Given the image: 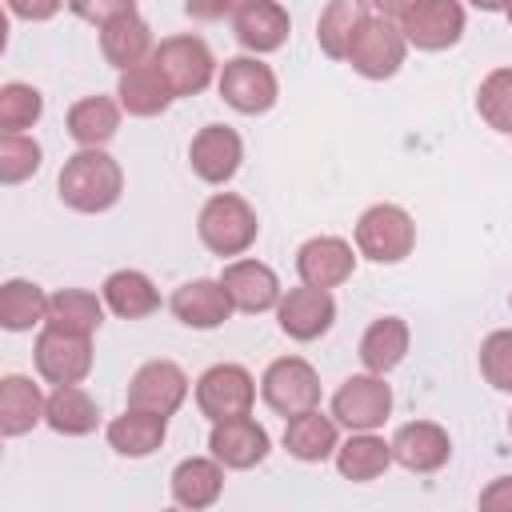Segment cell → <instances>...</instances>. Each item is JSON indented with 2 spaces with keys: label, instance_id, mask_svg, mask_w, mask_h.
I'll list each match as a JSON object with an SVG mask.
<instances>
[{
  "label": "cell",
  "instance_id": "obj_1",
  "mask_svg": "<svg viewBox=\"0 0 512 512\" xmlns=\"http://www.w3.org/2000/svg\"><path fill=\"white\" fill-rule=\"evenodd\" d=\"M60 200L72 208V212H84V216H96V212H108L120 192H124V172L120 164L104 152V148H80L76 156L64 160L60 168Z\"/></svg>",
  "mask_w": 512,
  "mask_h": 512
},
{
  "label": "cell",
  "instance_id": "obj_2",
  "mask_svg": "<svg viewBox=\"0 0 512 512\" xmlns=\"http://www.w3.org/2000/svg\"><path fill=\"white\" fill-rule=\"evenodd\" d=\"M376 8L392 16L404 40L420 52H444L464 36V8L456 0H400Z\"/></svg>",
  "mask_w": 512,
  "mask_h": 512
},
{
  "label": "cell",
  "instance_id": "obj_3",
  "mask_svg": "<svg viewBox=\"0 0 512 512\" xmlns=\"http://www.w3.org/2000/svg\"><path fill=\"white\" fill-rule=\"evenodd\" d=\"M196 232H200V244L212 256H244L256 244L260 220H256V212L244 196L216 192V196L204 200V208L196 216Z\"/></svg>",
  "mask_w": 512,
  "mask_h": 512
},
{
  "label": "cell",
  "instance_id": "obj_4",
  "mask_svg": "<svg viewBox=\"0 0 512 512\" xmlns=\"http://www.w3.org/2000/svg\"><path fill=\"white\" fill-rule=\"evenodd\" d=\"M404 52H408V40L396 28V20L384 16L376 4H368V16L356 24L352 44H348L352 72H360L364 80H388V76L400 72Z\"/></svg>",
  "mask_w": 512,
  "mask_h": 512
},
{
  "label": "cell",
  "instance_id": "obj_5",
  "mask_svg": "<svg viewBox=\"0 0 512 512\" xmlns=\"http://www.w3.org/2000/svg\"><path fill=\"white\" fill-rule=\"evenodd\" d=\"M416 244V224L400 204H372L356 220V252L372 264H400Z\"/></svg>",
  "mask_w": 512,
  "mask_h": 512
},
{
  "label": "cell",
  "instance_id": "obj_6",
  "mask_svg": "<svg viewBox=\"0 0 512 512\" xmlns=\"http://www.w3.org/2000/svg\"><path fill=\"white\" fill-rule=\"evenodd\" d=\"M152 60H156V68L164 72V80H168V88H172L176 96H200V92L212 84V76H216V56H212V48H208L200 36H192V32L164 36V40L156 44Z\"/></svg>",
  "mask_w": 512,
  "mask_h": 512
},
{
  "label": "cell",
  "instance_id": "obj_7",
  "mask_svg": "<svg viewBox=\"0 0 512 512\" xmlns=\"http://www.w3.org/2000/svg\"><path fill=\"white\" fill-rule=\"evenodd\" d=\"M252 400H256V380L244 364H212L200 372L196 380V408L212 420V424H224V420H240L252 412Z\"/></svg>",
  "mask_w": 512,
  "mask_h": 512
},
{
  "label": "cell",
  "instance_id": "obj_8",
  "mask_svg": "<svg viewBox=\"0 0 512 512\" xmlns=\"http://www.w3.org/2000/svg\"><path fill=\"white\" fill-rule=\"evenodd\" d=\"M260 396L272 412H280L284 420L300 416V412H312L320 404V376L308 360L300 356H280L264 368L260 376Z\"/></svg>",
  "mask_w": 512,
  "mask_h": 512
},
{
  "label": "cell",
  "instance_id": "obj_9",
  "mask_svg": "<svg viewBox=\"0 0 512 512\" xmlns=\"http://www.w3.org/2000/svg\"><path fill=\"white\" fill-rule=\"evenodd\" d=\"M216 88H220V100L244 116H260L276 104L280 96V84H276V72L256 60V56H232L224 60L220 76H216Z\"/></svg>",
  "mask_w": 512,
  "mask_h": 512
},
{
  "label": "cell",
  "instance_id": "obj_10",
  "mask_svg": "<svg viewBox=\"0 0 512 512\" xmlns=\"http://www.w3.org/2000/svg\"><path fill=\"white\" fill-rule=\"evenodd\" d=\"M392 412V388L384 384V376L360 372L348 376L336 396H332V420L344 424L348 432H376Z\"/></svg>",
  "mask_w": 512,
  "mask_h": 512
},
{
  "label": "cell",
  "instance_id": "obj_11",
  "mask_svg": "<svg viewBox=\"0 0 512 512\" xmlns=\"http://www.w3.org/2000/svg\"><path fill=\"white\" fill-rule=\"evenodd\" d=\"M188 396V376L172 360H148L136 368L128 380V408L132 412H152V416H172Z\"/></svg>",
  "mask_w": 512,
  "mask_h": 512
},
{
  "label": "cell",
  "instance_id": "obj_12",
  "mask_svg": "<svg viewBox=\"0 0 512 512\" xmlns=\"http://www.w3.org/2000/svg\"><path fill=\"white\" fill-rule=\"evenodd\" d=\"M36 372L64 388V384H80L88 372H92V340L88 336H68V332H56V328H44L36 336Z\"/></svg>",
  "mask_w": 512,
  "mask_h": 512
},
{
  "label": "cell",
  "instance_id": "obj_13",
  "mask_svg": "<svg viewBox=\"0 0 512 512\" xmlns=\"http://www.w3.org/2000/svg\"><path fill=\"white\" fill-rule=\"evenodd\" d=\"M276 320H280V332H284L288 340L308 344V340H320V336L332 328V320H336V300H332V292H324V288L300 284V288H288V292L280 296Z\"/></svg>",
  "mask_w": 512,
  "mask_h": 512
},
{
  "label": "cell",
  "instance_id": "obj_14",
  "mask_svg": "<svg viewBox=\"0 0 512 512\" xmlns=\"http://www.w3.org/2000/svg\"><path fill=\"white\" fill-rule=\"evenodd\" d=\"M188 160H192V172L204 180V184H228L236 172H240V160H244V140L236 128L228 124H204L192 144H188Z\"/></svg>",
  "mask_w": 512,
  "mask_h": 512
},
{
  "label": "cell",
  "instance_id": "obj_15",
  "mask_svg": "<svg viewBox=\"0 0 512 512\" xmlns=\"http://www.w3.org/2000/svg\"><path fill=\"white\" fill-rule=\"evenodd\" d=\"M96 32H100V52H104V60H108L112 68H120V72H128V68L152 60V52H156L152 28L144 24V16L136 12L132 0H128L108 24H100Z\"/></svg>",
  "mask_w": 512,
  "mask_h": 512
},
{
  "label": "cell",
  "instance_id": "obj_16",
  "mask_svg": "<svg viewBox=\"0 0 512 512\" xmlns=\"http://www.w3.org/2000/svg\"><path fill=\"white\" fill-rule=\"evenodd\" d=\"M232 32L240 48L260 56V52H276L288 40L292 20H288V8L276 0H244L232 8Z\"/></svg>",
  "mask_w": 512,
  "mask_h": 512
},
{
  "label": "cell",
  "instance_id": "obj_17",
  "mask_svg": "<svg viewBox=\"0 0 512 512\" xmlns=\"http://www.w3.org/2000/svg\"><path fill=\"white\" fill-rule=\"evenodd\" d=\"M356 268V256H352V244L340 240V236H312L296 248V272H300V284L308 288H336L352 276Z\"/></svg>",
  "mask_w": 512,
  "mask_h": 512
},
{
  "label": "cell",
  "instance_id": "obj_18",
  "mask_svg": "<svg viewBox=\"0 0 512 512\" xmlns=\"http://www.w3.org/2000/svg\"><path fill=\"white\" fill-rule=\"evenodd\" d=\"M208 448H212V460H216L220 468H236V472H244V468H256V464L268 456L272 440H268L264 424H256L252 416H240V420L212 424V432H208Z\"/></svg>",
  "mask_w": 512,
  "mask_h": 512
},
{
  "label": "cell",
  "instance_id": "obj_19",
  "mask_svg": "<svg viewBox=\"0 0 512 512\" xmlns=\"http://www.w3.org/2000/svg\"><path fill=\"white\" fill-rule=\"evenodd\" d=\"M388 444H392V460L400 468H408V472H436L452 456L448 432L440 424H432V420H408V424H400Z\"/></svg>",
  "mask_w": 512,
  "mask_h": 512
},
{
  "label": "cell",
  "instance_id": "obj_20",
  "mask_svg": "<svg viewBox=\"0 0 512 512\" xmlns=\"http://www.w3.org/2000/svg\"><path fill=\"white\" fill-rule=\"evenodd\" d=\"M220 284H224L232 308H236V312H248V316L276 308L280 296H284L276 272H272L268 264H260V260H232V264L220 272Z\"/></svg>",
  "mask_w": 512,
  "mask_h": 512
},
{
  "label": "cell",
  "instance_id": "obj_21",
  "mask_svg": "<svg viewBox=\"0 0 512 512\" xmlns=\"http://www.w3.org/2000/svg\"><path fill=\"white\" fill-rule=\"evenodd\" d=\"M168 308H172V316H176L180 324L200 328V332L220 328V324L236 312L220 280H188V284H180V288L172 292Z\"/></svg>",
  "mask_w": 512,
  "mask_h": 512
},
{
  "label": "cell",
  "instance_id": "obj_22",
  "mask_svg": "<svg viewBox=\"0 0 512 512\" xmlns=\"http://www.w3.org/2000/svg\"><path fill=\"white\" fill-rule=\"evenodd\" d=\"M116 96H120V108H124L128 116H160V112L176 100V92L168 88V80H164V72L156 68V60H144V64L120 72Z\"/></svg>",
  "mask_w": 512,
  "mask_h": 512
},
{
  "label": "cell",
  "instance_id": "obj_23",
  "mask_svg": "<svg viewBox=\"0 0 512 512\" xmlns=\"http://www.w3.org/2000/svg\"><path fill=\"white\" fill-rule=\"evenodd\" d=\"M224 492V468L212 456H188L172 468V500L184 512L212 508Z\"/></svg>",
  "mask_w": 512,
  "mask_h": 512
},
{
  "label": "cell",
  "instance_id": "obj_24",
  "mask_svg": "<svg viewBox=\"0 0 512 512\" xmlns=\"http://www.w3.org/2000/svg\"><path fill=\"white\" fill-rule=\"evenodd\" d=\"M100 296H104V308L116 312L120 320H144V316H152V312L160 308L156 284H152L144 272H136V268H116V272L104 280Z\"/></svg>",
  "mask_w": 512,
  "mask_h": 512
},
{
  "label": "cell",
  "instance_id": "obj_25",
  "mask_svg": "<svg viewBox=\"0 0 512 512\" xmlns=\"http://www.w3.org/2000/svg\"><path fill=\"white\" fill-rule=\"evenodd\" d=\"M104 324V300L88 288H60L48 296V320L44 328L68 332V336H92Z\"/></svg>",
  "mask_w": 512,
  "mask_h": 512
},
{
  "label": "cell",
  "instance_id": "obj_26",
  "mask_svg": "<svg viewBox=\"0 0 512 512\" xmlns=\"http://www.w3.org/2000/svg\"><path fill=\"white\" fill-rule=\"evenodd\" d=\"M48 396L28 380V376H4L0 380V432L4 436H24L44 420Z\"/></svg>",
  "mask_w": 512,
  "mask_h": 512
},
{
  "label": "cell",
  "instance_id": "obj_27",
  "mask_svg": "<svg viewBox=\"0 0 512 512\" xmlns=\"http://www.w3.org/2000/svg\"><path fill=\"white\" fill-rule=\"evenodd\" d=\"M284 448H288V456H296V460H304V464L328 460V456L340 448V440H336V420L324 416V412H316V408L292 416V420L284 424Z\"/></svg>",
  "mask_w": 512,
  "mask_h": 512
},
{
  "label": "cell",
  "instance_id": "obj_28",
  "mask_svg": "<svg viewBox=\"0 0 512 512\" xmlns=\"http://www.w3.org/2000/svg\"><path fill=\"white\" fill-rule=\"evenodd\" d=\"M120 128V100L112 96H84L68 108V136L80 148H104Z\"/></svg>",
  "mask_w": 512,
  "mask_h": 512
},
{
  "label": "cell",
  "instance_id": "obj_29",
  "mask_svg": "<svg viewBox=\"0 0 512 512\" xmlns=\"http://www.w3.org/2000/svg\"><path fill=\"white\" fill-rule=\"evenodd\" d=\"M408 324L400 320V316H380V320H372L368 328H364V336H360V360H364V368L372 372V376H384V372H392L404 356H408Z\"/></svg>",
  "mask_w": 512,
  "mask_h": 512
},
{
  "label": "cell",
  "instance_id": "obj_30",
  "mask_svg": "<svg viewBox=\"0 0 512 512\" xmlns=\"http://www.w3.org/2000/svg\"><path fill=\"white\" fill-rule=\"evenodd\" d=\"M44 424L60 436H88L100 424V408L80 384H64V388H52L44 404Z\"/></svg>",
  "mask_w": 512,
  "mask_h": 512
},
{
  "label": "cell",
  "instance_id": "obj_31",
  "mask_svg": "<svg viewBox=\"0 0 512 512\" xmlns=\"http://www.w3.org/2000/svg\"><path fill=\"white\" fill-rule=\"evenodd\" d=\"M392 464V444L376 432H352L340 448H336V468L344 480H356V484H368L376 480L384 468Z\"/></svg>",
  "mask_w": 512,
  "mask_h": 512
},
{
  "label": "cell",
  "instance_id": "obj_32",
  "mask_svg": "<svg viewBox=\"0 0 512 512\" xmlns=\"http://www.w3.org/2000/svg\"><path fill=\"white\" fill-rule=\"evenodd\" d=\"M164 436H168V420L164 416H152V412H132L128 408L124 416H116L108 424V444L120 456H132V460L152 456L164 444Z\"/></svg>",
  "mask_w": 512,
  "mask_h": 512
},
{
  "label": "cell",
  "instance_id": "obj_33",
  "mask_svg": "<svg viewBox=\"0 0 512 512\" xmlns=\"http://www.w3.org/2000/svg\"><path fill=\"white\" fill-rule=\"evenodd\" d=\"M44 320H48V296L40 284L20 276L0 284V324L8 332H28L32 324H44Z\"/></svg>",
  "mask_w": 512,
  "mask_h": 512
},
{
  "label": "cell",
  "instance_id": "obj_34",
  "mask_svg": "<svg viewBox=\"0 0 512 512\" xmlns=\"http://www.w3.org/2000/svg\"><path fill=\"white\" fill-rule=\"evenodd\" d=\"M368 16V4L364 0H332L320 20H316V44L324 48V56L332 60H348V44H352V32L356 24Z\"/></svg>",
  "mask_w": 512,
  "mask_h": 512
},
{
  "label": "cell",
  "instance_id": "obj_35",
  "mask_svg": "<svg viewBox=\"0 0 512 512\" xmlns=\"http://www.w3.org/2000/svg\"><path fill=\"white\" fill-rule=\"evenodd\" d=\"M44 112V96L24 84V80H8L0 88V132L4 136H24V128H32Z\"/></svg>",
  "mask_w": 512,
  "mask_h": 512
},
{
  "label": "cell",
  "instance_id": "obj_36",
  "mask_svg": "<svg viewBox=\"0 0 512 512\" xmlns=\"http://www.w3.org/2000/svg\"><path fill=\"white\" fill-rule=\"evenodd\" d=\"M476 112L488 128L512 136V68H492L476 88Z\"/></svg>",
  "mask_w": 512,
  "mask_h": 512
},
{
  "label": "cell",
  "instance_id": "obj_37",
  "mask_svg": "<svg viewBox=\"0 0 512 512\" xmlns=\"http://www.w3.org/2000/svg\"><path fill=\"white\" fill-rule=\"evenodd\" d=\"M480 372L496 392H512V328H496L484 336Z\"/></svg>",
  "mask_w": 512,
  "mask_h": 512
},
{
  "label": "cell",
  "instance_id": "obj_38",
  "mask_svg": "<svg viewBox=\"0 0 512 512\" xmlns=\"http://www.w3.org/2000/svg\"><path fill=\"white\" fill-rule=\"evenodd\" d=\"M44 160V148L32 136H0V180L20 184L28 180Z\"/></svg>",
  "mask_w": 512,
  "mask_h": 512
},
{
  "label": "cell",
  "instance_id": "obj_39",
  "mask_svg": "<svg viewBox=\"0 0 512 512\" xmlns=\"http://www.w3.org/2000/svg\"><path fill=\"white\" fill-rule=\"evenodd\" d=\"M480 512H512V476H496L480 492Z\"/></svg>",
  "mask_w": 512,
  "mask_h": 512
},
{
  "label": "cell",
  "instance_id": "obj_40",
  "mask_svg": "<svg viewBox=\"0 0 512 512\" xmlns=\"http://www.w3.org/2000/svg\"><path fill=\"white\" fill-rule=\"evenodd\" d=\"M8 8H12L16 16H36V20H40V16H52V12H56V4H48V8H28V4H8Z\"/></svg>",
  "mask_w": 512,
  "mask_h": 512
},
{
  "label": "cell",
  "instance_id": "obj_41",
  "mask_svg": "<svg viewBox=\"0 0 512 512\" xmlns=\"http://www.w3.org/2000/svg\"><path fill=\"white\" fill-rule=\"evenodd\" d=\"M504 16H508V24H512V4H508V8H504Z\"/></svg>",
  "mask_w": 512,
  "mask_h": 512
},
{
  "label": "cell",
  "instance_id": "obj_42",
  "mask_svg": "<svg viewBox=\"0 0 512 512\" xmlns=\"http://www.w3.org/2000/svg\"><path fill=\"white\" fill-rule=\"evenodd\" d=\"M508 432H512V412H508Z\"/></svg>",
  "mask_w": 512,
  "mask_h": 512
},
{
  "label": "cell",
  "instance_id": "obj_43",
  "mask_svg": "<svg viewBox=\"0 0 512 512\" xmlns=\"http://www.w3.org/2000/svg\"><path fill=\"white\" fill-rule=\"evenodd\" d=\"M508 304H512V296H508Z\"/></svg>",
  "mask_w": 512,
  "mask_h": 512
},
{
  "label": "cell",
  "instance_id": "obj_44",
  "mask_svg": "<svg viewBox=\"0 0 512 512\" xmlns=\"http://www.w3.org/2000/svg\"><path fill=\"white\" fill-rule=\"evenodd\" d=\"M168 512H176V508H168Z\"/></svg>",
  "mask_w": 512,
  "mask_h": 512
}]
</instances>
